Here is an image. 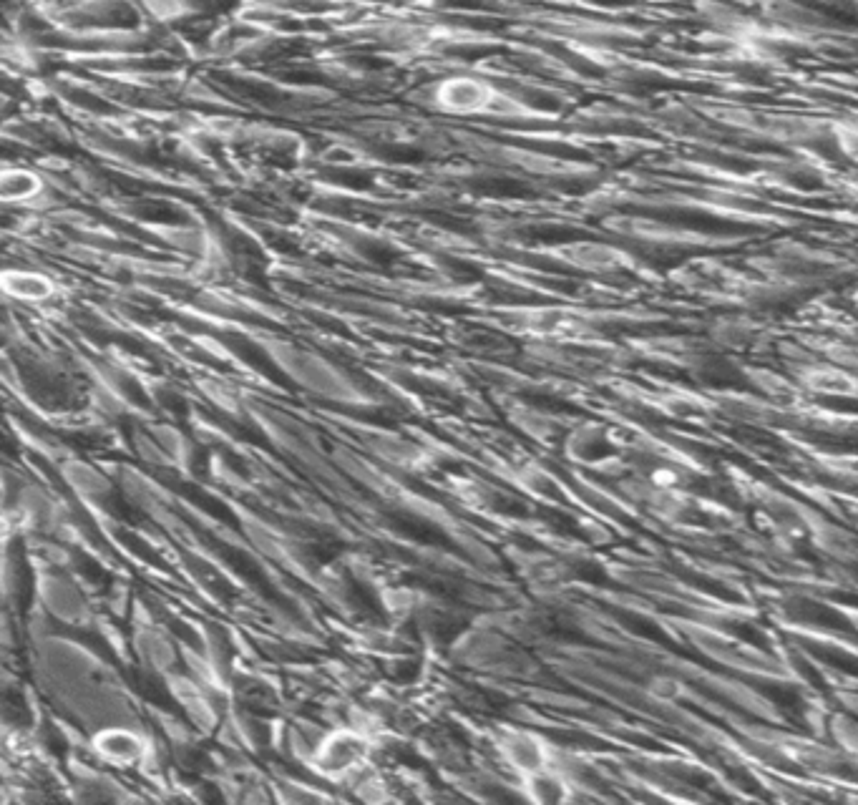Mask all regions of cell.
Returning a JSON list of instances; mask_svg holds the SVG:
<instances>
[{"label": "cell", "instance_id": "1", "mask_svg": "<svg viewBox=\"0 0 858 805\" xmlns=\"http://www.w3.org/2000/svg\"><path fill=\"white\" fill-rule=\"evenodd\" d=\"M365 758V743L355 735H335L323 750H320V768L330 775L348 773L355 763Z\"/></svg>", "mask_w": 858, "mask_h": 805}, {"label": "cell", "instance_id": "2", "mask_svg": "<svg viewBox=\"0 0 858 805\" xmlns=\"http://www.w3.org/2000/svg\"><path fill=\"white\" fill-rule=\"evenodd\" d=\"M96 745H99V750L106 758L116 760V763H129V760L141 755L139 738H134L126 730H106V733L99 735Z\"/></svg>", "mask_w": 858, "mask_h": 805}]
</instances>
